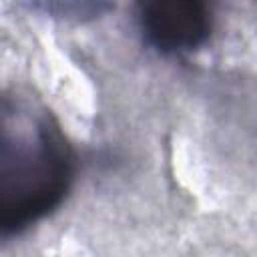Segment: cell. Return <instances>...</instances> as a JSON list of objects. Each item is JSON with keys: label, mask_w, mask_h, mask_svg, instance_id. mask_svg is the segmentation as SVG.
I'll return each instance as SVG.
<instances>
[{"label": "cell", "mask_w": 257, "mask_h": 257, "mask_svg": "<svg viewBox=\"0 0 257 257\" xmlns=\"http://www.w3.org/2000/svg\"><path fill=\"white\" fill-rule=\"evenodd\" d=\"M76 179V155L38 100L4 92L0 106V233L14 237L50 217Z\"/></svg>", "instance_id": "obj_1"}, {"label": "cell", "mask_w": 257, "mask_h": 257, "mask_svg": "<svg viewBox=\"0 0 257 257\" xmlns=\"http://www.w3.org/2000/svg\"><path fill=\"white\" fill-rule=\"evenodd\" d=\"M143 40L163 56L191 54L215 28V0H133Z\"/></svg>", "instance_id": "obj_2"}]
</instances>
